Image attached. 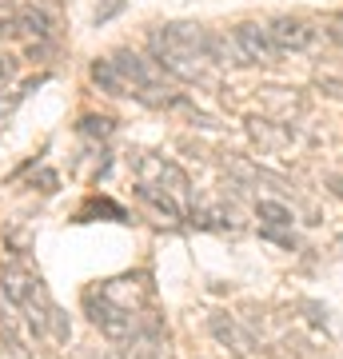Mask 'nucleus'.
Listing matches in <instances>:
<instances>
[{"label": "nucleus", "instance_id": "23", "mask_svg": "<svg viewBox=\"0 0 343 359\" xmlns=\"http://www.w3.org/2000/svg\"><path fill=\"white\" fill-rule=\"evenodd\" d=\"M8 80H16V56L0 52V84H8Z\"/></svg>", "mask_w": 343, "mask_h": 359}, {"label": "nucleus", "instance_id": "1", "mask_svg": "<svg viewBox=\"0 0 343 359\" xmlns=\"http://www.w3.org/2000/svg\"><path fill=\"white\" fill-rule=\"evenodd\" d=\"M148 48H152V60L164 68L168 76H176V80H203V65H208V60L196 56V52H188L184 44H176L164 28H152V32H148Z\"/></svg>", "mask_w": 343, "mask_h": 359}, {"label": "nucleus", "instance_id": "18", "mask_svg": "<svg viewBox=\"0 0 343 359\" xmlns=\"http://www.w3.org/2000/svg\"><path fill=\"white\" fill-rule=\"evenodd\" d=\"M68 335H72V323H68V316H64L60 304H52V308H48V327H44V339L68 344Z\"/></svg>", "mask_w": 343, "mask_h": 359}, {"label": "nucleus", "instance_id": "11", "mask_svg": "<svg viewBox=\"0 0 343 359\" xmlns=\"http://www.w3.org/2000/svg\"><path fill=\"white\" fill-rule=\"evenodd\" d=\"M228 172L240 180V188H243V184H271V188H280V192L288 188V180H283V176H276V172H267V168L252 164V160H243V156H231Z\"/></svg>", "mask_w": 343, "mask_h": 359}, {"label": "nucleus", "instance_id": "4", "mask_svg": "<svg viewBox=\"0 0 343 359\" xmlns=\"http://www.w3.org/2000/svg\"><path fill=\"white\" fill-rule=\"evenodd\" d=\"M36 283H40V276L28 268L20 256H8L0 264V295H4L13 308H25L28 299H32V292H36Z\"/></svg>", "mask_w": 343, "mask_h": 359}, {"label": "nucleus", "instance_id": "22", "mask_svg": "<svg viewBox=\"0 0 343 359\" xmlns=\"http://www.w3.org/2000/svg\"><path fill=\"white\" fill-rule=\"evenodd\" d=\"M260 236H264V240H271V244H280V248H295L292 231H280V228H260Z\"/></svg>", "mask_w": 343, "mask_h": 359}, {"label": "nucleus", "instance_id": "10", "mask_svg": "<svg viewBox=\"0 0 343 359\" xmlns=\"http://www.w3.org/2000/svg\"><path fill=\"white\" fill-rule=\"evenodd\" d=\"M188 219L196 228H212V231H236L240 228L236 216H231V208H224V204H191Z\"/></svg>", "mask_w": 343, "mask_h": 359}, {"label": "nucleus", "instance_id": "16", "mask_svg": "<svg viewBox=\"0 0 343 359\" xmlns=\"http://www.w3.org/2000/svg\"><path fill=\"white\" fill-rule=\"evenodd\" d=\"M208 60H216V65H248L236 36L228 40V36H220V32H208Z\"/></svg>", "mask_w": 343, "mask_h": 359}, {"label": "nucleus", "instance_id": "20", "mask_svg": "<svg viewBox=\"0 0 343 359\" xmlns=\"http://www.w3.org/2000/svg\"><path fill=\"white\" fill-rule=\"evenodd\" d=\"M316 88L323 92V96H331V100H343V76H335V72H319Z\"/></svg>", "mask_w": 343, "mask_h": 359}, {"label": "nucleus", "instance_id": "8", "mask_svg": "<svg viewBox=\"0 0 343 359\" xmlns=\"http://www.w3.org/2000/svg\"><path fill=\"white\" fill-rule=\"evenodd\" d=\"M231 36H236V44H240V52H243V60H248V65H276V56H280V52L271 48L264 25L243 20V25L231 28Z\"/></svg>", "mask_w": 343, "mask_h": 359}, {"label": "nucleus", "instance_id": "25", "mask_svg": "<svg viewBox=\"0 0 343 359\" xmlns=\"http://www.w3.org/2000/svg\"><path fill=\"white\" fill-rule=\"evenodd\" d=\"M328 36H331V40H335V44L343 48V13H339V16H331V25H328Z\"/></svg>", "mask_w": 343, "mask_h": 359}, {"label": "nucleus", "instance_id": "12", "mask_svg": "<svg viewBox=\"0 0 343 359\" xmlns=\"http://www.w3.org/2000/svg\"><path fill=\"white\" fill-rule=\"evenodd\" d=\"M16 32H20V36H32V40H52L48 13L36 8V4H20V8H16Z\"/></svg>", "mask_w": 343, "mask_h": 359}, {"label": "nucleus", "instance_id": "21", "mask_svg": "<svg viewBox=\"0 0 343 359\" xmlns=\"http://www.w3.org/2000/svg\"><path fill=\"white\" fill-rule=\"evenodd\" d=\"M0 355H8V359H28L25 351H20V339L13 335V327H0Z\"/></svg>", "mask_w": 343, "mask_h": 359}, {"label": "nucleus", "instance_id": "27", "mask_svg": "<svg viewBox=\"0 0 343 359\" xmlns=\"http://www.w3.org/2000/svg\"><path fill=\"white\" fill-rule=\"evenodd\" d=\"M304 311H311V323H328V311L319 308V304H311V299L304 304Z\"/></svg>", "mask_w": 343, "mask_h": 359}, {"label": "nucleus", "instance_id": "26", "mask_svg": "<svg viewBox=\"0 0 343 359\" xmlns=\"http://www.w3.org/2000/svg\"><path fill=\"white\" fill-rule=\"evenodd\" d=\"M40 192H56V172H36Z\"/></svg>", "mask_w": 343, "mask_h": 359}, {"label": "nucleus", "instance_id": "15", "mask_svg": "<svg viewBox=\"0 0 343 359\" xmlns=\"http://www.w3.org/2000/svg\"><path fill=\"white\" fill-rule=\"evenodd\" d=\"M255 216H260V228H280L292 231V208L280 204V200H255Z\"/></svg>", "mask_w": 343, "mask_h": 359}, {"label": "nucleus", "instance_id": "24", "mask_svg": "<svg viewBox=\"0 0 343 359\" xmlns=\"http://www.w3.org/2000/svg\"><path fill=\"white\" fill-rule=\"evenodd\" d=\"M120 8H124V0H108L104 8H96V25H100V20H108V16H116Z\"/></svg>", "mask_w": 343, "mask_h": 359}, {"label": "nucleus", "instance_id": "14", "mask_svg": "<svg viewBox=\"0 0 343 359\" xmlns=\"http://www.w3.org/2000/svg\"><path fill=\"white\" fill-rule=\"evenodd\" d=\"M136 196H140L144 204H152L160 216L168 219V224H176V219H184V204H180L176 196L160 192V188H152V184H136Z\"/></svg>", "mask_w": 343, "mask_h": 359}, {"label": "nucleus", "instance_id": "5", "mask_svg": "<svg viewBox=\"0 0 343 359\" xmlns=\"http://www.w3.org/2000/svg\"><path fill=\"white\" fill-rule=\"evenodd\" d=\"M267 40L276 52H307L319 40V28H311L300 16H276L267 25Z\"/></svg>", "mask_w": 343, "mask_h": 359}, {"label": "nucleus", "instance_id": "29", "mask_svg": "<svg viewBox=\"0 0 343 359\" xmlns=\"http://www.w3.org/2000/svg\"><path fill=\"white\" fill-rule=\"evenodd\" d=\"M4 4H13V0H0V8H4Z\"/></svg>", "mask_w": 343, "mask_h": 359}, {"label": "nucleus", "instance_id": "7", "mask_svg": "<svg viewBox=\"0 0 343 359\" xmlns=\"http://www.w3.org/2000/svg\"><path fill=\"white\" fill-rule=\"evenodd\" d=\"M100 295L108 299V304H116V308H124L128 316H136V311L148 304L152 287H148V280H144V276H120V280H108V283H104Z\"/></svg>", "mask_w": 343, "mask_h": 359}, {"label": "nucleus", "instance_id": "13", "mask_svg": "<svg viewBox=\"0 0 343 359\" xmlns=\"http://www.w3.org/2000/svg\"><path fill=\"white\" fill-rule=\"evenodd\" d=\"M88 72H92V80H96V84H100L104 92H108V96H132V88H128V80L120 76V68L112 65V56H108V60H100V56H96Z\"/></svg>", "mask_w": 343, "mask_h": 359}, {"label": "nucleus", "instance_id": "2", "mask_svg": "<svg viewBox=\"0 0 343 359\" xmlns=\"http://www.w3.org/2000/svg\"><path fill=\"white\" fill-rule=\"evenodd\" d=\"M84 304H88V320L104 332V339H108V344H116V347H128V344H132L136 323H132V316H128L124 308L108 304V299H104V295H96V292L84 295Z\"/></svg>", "mask_w": 343, "mask_h": 359}, {"label": "nucleus", "instance_id": "9", "mask_svg": "<svg viewBox=\"0 0 343 359\" xmlns=\"http://www.w3.org/2000/svg\"><path fill=\"white\" fill-rule=\"evenodd\" d=\"M248 136L255 144H264V148H283V144H292L295 132L288 124H276V120H264V116H248Z\"/></svg>", "mask_w": 343, "mask_h": 359}, {"label": "nucleus", "instance_id": "3", "mask_svg": "<svg viewBox=\"0 0 343 359\" xmlns=\"http://www.w3.org/2000/svg\"><path fill=\"white\" fill-rule=\"evenodd\" d=\"M136 176H140V184H152V188H160V192L176 196L180 204L188 200V176H184V168H176L172 160H160V156H148V152H136Z\"/></svg>", "mask_w": 343, "mask_h": 359}, {"label": "nucleus", "instance_id": "6", "mask_svg": "<svg viewBox=\"0 0 343 359\" xmlns=\"http://www.w3.org/2000/svg\"><path fill=\"white\" fill-rule=\"evenodd\" d=\"M208 332H212V339H216L220 347H228L231 359H252V355H255V339L243 332L236 320H231L228 311H216V316H208Z\"/></svg>", "mask_w": 343, "mask_h": 359}, {"label": "nucleus", "instance_id": "19", "mask_svg": "<svg viewBox=\"0 0 343 359\" xmlns=\"http://www.w3.org/2000/svg\"><path fill=\"white\" fill-rule=\"evenodd\" d=\"M112 124L116 120H108V116H84V120H80V132H84V136H112Z\"/></svg>", "mask_w": 343, "mask_h": 359}, {"label": "nucleus", "instance_id": "17", "mask_svg": "<svg viewBox=\"0 0 343 359\" xmlns=\"http://www.w3.org/2000/svg\"><path fill=\"white\" fill-rule=\"evenodd\" d=\"M160 347H164V335L156 327H136L132 344H128V355L132 359H160Z\"/></svg>", "mask_w": 343, "mask_h": 359}, {"label": "nucleus", "instance_id": "28", "mask_svg": "<svg viewBox=\"0 0 343 359\" xmlns=\"http://www.w3.org/2000/svg\"><path fill=\"white\" fill-rule=\"evenodd\" d=\"M4 36H16V20H0V40Z\"/></svg>", "mask_w": 343, "mask_h": 359}]
</instances>
